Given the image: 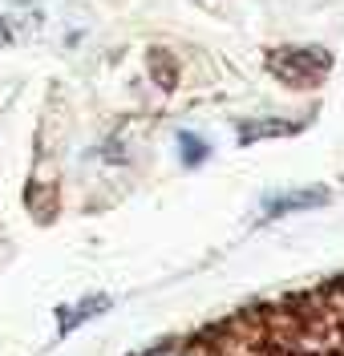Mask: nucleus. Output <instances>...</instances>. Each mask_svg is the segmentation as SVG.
I'll use <instances>...</instances> for the list:
<instances>
[{
  "instance_id": "2",
  "label": "nucleus",
  "mask_w": 344,
  "mask_h": 356,
  "mask_svg": "<svg viewBox=\"0 0 344 356\" xmlns=\"http://www.w3.org/2000/svg\"><path fill=\"white\" fill-rule=\"evenodd\" d=\"M328 195L324 191H308V195H279V199L268 202V211L272 215H279V211H300V207H316V202H324Z\"/></svg>"
},
{
  "instance_id": "1",
  "label": "nucleus",
  "mask_w": 344,
  "mask_h": 356,
  "mask_svg": "<svg viewBox=\"0 0 344 356\" xmlns=\"http://www.w3.org/2000/svg\"><path fill=\"white\" fill-rule=\"evenodd\" d=\"M268 69H272L284 86L312 89L328 77L332 53H328V49H275L272 57H268Z\"/></svg>"
},
{
  "instance_id": "5",
  "label": "nucleus",
  "mask_w": 344,
  "mask_h": 356,
  "mask_svg": "<svg viewBox=\"0 0 344 356\" xmlns=\"http://www.w3.org/2000/svg\"><path fill=\"white\" fill-rule=\"evenodd\" d=\"M8 41H13V29H8V24L0 21V44H8Z\"/></svg>"
},
{
  "instance_id": "3",
  "label": "nucleus",
  "mask_w": 344,
  "mask_h": 356,
  "mask_svg": "<svg viewBox=\"0 0 344 356\" xmlns=\"http://www.w3.org/2000/svg\"><path fill=\"white\" fill-rule=\"evenodd\" d=\"M179 146H183V162H186V166H195V162H203V158H206V142H203V138H195L190 130L179 134Z\"/></svg>"
},
{
  "instance_id": "4",
  "label": "nucleus",
  "mask_w": 344,
  "mask_h": 356,
  "mask_svg": "<svg viewBox=\"0 0 344 356\" xmlns=\"http://www.w3.org/2000/svg\"><path fill=\"white\" fill-rule=\"evenodd\" d=\"M150 65H154V77H158L162 86H174V73H170V65L162 61V53H150Z\"/></svg>"
}]
</instances>
